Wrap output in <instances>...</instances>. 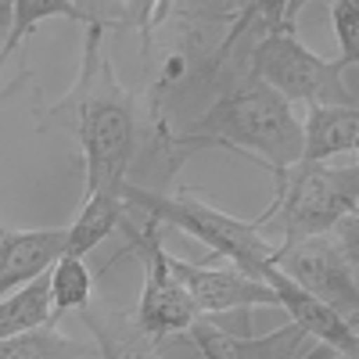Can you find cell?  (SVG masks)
<instances>
[{"instance_id":"obj_18","label":"cell","mask_w":359,"mask_h":359,"mask_svg":"<svg viewBox=\"0 0 359 359\" xmlns=\"http://www.w3.org/2000/svg\"><path fill=\"white\" fill-rule=\"evenodd\" d=\"M331 22H334L338 47H341L338 62L355 65L359 62V4L355 0H338V4H331Z\"/></svg>"},{"instance_id":"obj_14","label":"cell","mask_w":359,"mask_h":359,"mask_svg":"<svg viewBox=\"0 0 359 359\" xmlns=\"http://www.w3.org/2000/svg\"><path fill=\"white\" fill-rule=\"evenodd\" d=\"M118 11V4H72V0H15L11 11V33L0 50V69L8 65V57L18 50V43L33 33V29L47 18H76V22H90V25H108V18Z\"/></svg>"},{"instance_id":"obj_4","label":"cell","mask_w":359,"mask_h":359,"mask_svg":"<svg viewBox=\"0 0 359 359\" xmlns=\"http://www.w3.org/2000/svg\"><path fill=\"white\" fill-rule=\"evenodd\" d=\"M123 201L126 208H137V212L158 219L162 226H176V230L191 233L194 241L212 248L216 255H226L248 277H259L277 255V245L266 241V233L255 230V223L233 219L191 194H155V191L123 184Z\"/></svg>"},{"instance_id":"obj_7","label":"cell","mask_w":359,"mask_h":359,"mask_svg":"<svg viewBox=\"0 0 359 359\" xmlns=\"http://www.w3.org/2000/svg\"><path fill=\"white\" fill-rule=\"evenodd\" d=\"M123 226L130 230V241L144 255V294L133 320L147 334V341L158 348L169 334H187V327L198 320V309L169 266V252L162 248V223L144 216L140 230L130 219H123Z\"/></svg>"},{"instance_id":"obj_17","label":"cell","mask_w":359,"mask_h":359,"mask_svg":"<svg viewBox=\"0 0 359 359\" xmlns=\"http://www.w3.org/2000/svg\"><path fill=\"white\" fill-rule=\"evenodd\" d=\"M47 287H50V323H57V316L65 313H79L90 306V291H94V277L83 266V259L76 255H62L50 273H47Z\"/></svg>"},{"instance_id":"obj_21","label":"cell","mask_w":359,"mask_h":359,"mask_svg":"<svg viewBox=\"0 0 359 359\" xmlns=\"http://www.w3.org/2000/svg\"><path fill=\"white\" fill-rule=\"evenodd\" d=\"M18 86H22V76H18V79H15L11 86H4V90H0V104H4V101H8L11 94H15V90H18Z\"/></svg>"},{"instance_id":"obj_20","label":"cell","mask_w":359,"mask_h":359,"mask_svg":"<svg viewBox=\"0 0 359 359\" xmlns=\"http://www.w3.org/2000/svg\"><path fill=\"white\" fill-rule=\"evenodd\" d=\"M302 359H334V352L327 348V345H313V348H309V355H302Z\"/></svg>"},{"instance_id":"obj_15","label":"cell","mask_w":359,"mask_h":359,"mask_svg":"<svg viewBox=\"0 0 359 359\" xmlns=\"http://www.w3.org/2000/svg\"><path fill=\"white\" fill-rule=\"evenodd\" d=\"M126 219V201H123V187L118 191H97L86 194V205L79 208L76 223L69 226V241H65V255L83 259L86 252H94L108 233H115Z\"/></svg>"},{"instance_id":"obj_2","label":"cell","mask_w":359,"mask_h":359,"mask_svg":"<svg viewBox=\"0 0 359 359\" xmlns=\"http://www.w3.org/2000/svg\"><path fill=\"white\" fill-rule=\"evenodd\" d=\"M237 147L266 162L280 180L302 158V123L294 108L259 79H241L184 133V147Z\"/></svg>"},{"instance_id":"obj_6","label":"cell","mask_w":359,"mask_h":359,"mask_svg":"<svg viewBox=\"0 0 359 359\" xmlns=\"http://www.w3.org/2000/svg\"><path fill=\"white\" fill-rule=\"evenodd\" d=\"M355 259V216H348L331 233H316L287 248H277L273 269L352 323L359 309Z\"/></svg>"},{"instance_id":"obj_3","label":"cell","mask_w":359,"mask_h":359,"mask_svg":"<svg viewBox=\"0 0 359 359\" xmlns=\"http://www.w3.org/2000/svg\"><path fill=\"white\" fill-rule=\"evenodd\" d=\"M359 208V169L355 165H294L280 184L277 198L266 212L255 219V230H262L269 219L280 226V245L287 248L294 241H306L316 233H331L341 219L355 216Z\"/></svg>"},{"instance_id":"obj_19","label":"cell","mask_w":359,"mask_h":359,"mask_svg":"<svg viewBox=\"0 0 359 359\" xmlns=\"http://www.w3.org/2000/svg\"><path fill=\"white\" fill-rule=\"evenodd\" d=\"M11 11H15V0H0V36L4 40L11 33Z\"/></svg>"},{"instance_id":"obj_12","label":"cell","mask_w":359,"mask_h":359,"mask_svg":"<svg viewBox=\"0 0 359 359\" xmlns=\"http://www.w3.org/2000/svg\"><path fill=\"white\" fill-rule=\"evenodd\" d=\"M359 147V111L348 104H313L302 123V158L298 165H320Z\"/></svg>"},{"instance_id":"obj_5","label":"cell","mask_w":359,"mask_h":359,"mask_svg":"<svg viewBox=\"0 0 359 359\" xmlns=\"http://www.w3.org/2000/svg\"><path fill=\"white\" fill-rule=\"evenodd\" d=\"M345 62H323L320 54L306 50L291 25H269L262 40L252 47V79L280 94L287 104H348L355 108V94L345 83Z\"/></svg>"},{"instance_id":"obj_1","label":"cell","mask_w":359,"mask_h":359,"mask_svg":"<svg viewBox=\"0 0 359 359\" xmlns=\"http://www.w3.org/2000/svg\"><path fill=\"white\" fill-rule=\"evenodd\" d=\"M101 25H90L79 83L69 101L57 104V115L72 118V130L86 162V194L118 191L137 151V101L115 79L111 62L101 54Z\"/></svg>"},{"instance_id":"obj_13","label":"cell","mask_w":359,"mask_h":359,"mask_svg":"<svg viewBox=\"0 0 359 359\" xmlns=\"http://www.w3.org/2000/svg\"><path fill=\"white\" fill-rule=\"evenodd\" d=\"M79 320L94 334V348L101 359H155V345L137 327L133 313L108 309V306H86Z\"/></svg>"},{"instance_id":"obj_16","label":"cell","mask_w":359,"mask_h":359,"mask_svg":"<svg viewBox=\"0 0 359 359\" xmlns=\"http://www.w3.org/2000/svg\"><path fill=\"white\" fill-rule=\"evenodd\" d=\"M90 352H94V345L65 338L57 331V323H43L36 331H25V334L0 341V359H83Z\"/></svg>"},{"instance_id":"obj_10","label":"cell","mask_w":359,"mask_h":359,"mask_svg":"<svg viewBox=\"0 0 359 359\" xmlns=\"http://www.w3.org/2000/svg\"><path fill=\"white\" fill-rule=\"evenodd\" d=\"M69 226L0 233V298L50 273V266L65 255Z\"/></svg>"},{"instance_id":"obj_8","label":"cell","mask_w":359,"mask_h":359,"mask_svg":"<svg viewBox=\"0 0 359 359\" xmlns=\"http://www.w3.org/2000/svg\"><path fill=\"white\" fill-rule=\"evenodd\" d=\"M169 266L176 280L184 284V291L191 294V302L198 309V316H212V313H226V309H248V306H277V294L269 291L259 277H248L237 266H194L184 259H172Z\"/></svg>"},{"instance_id":"obj_9","label":"cell","mask_w":359,"mask_h":359,"mask_svg":"<svg viewBox=\"0 0 359 359\" xmlns=\"http://www.w3.org/2000/svg\"><path fill=\"white\" fill-rule=\"evenodd\" d=\"M259 280L277 294V306L291 313V323H294L306 338H316L320 345H327L334 355L355 359V327H352L345 316H338L334 309H327L320 298L306 294L298 284H291L284 273H277L273 262H269L262 273H259Z\"/></svg>"},{"instance_id":"obj_11","label":"cell","mask_w":359,"mask_h":359,"mask_svg":"<svg viewBox=\"0 0 359 359\" xmlns=\"http://www.w3.org/2000/svg\"><path fill=\"white\" fill-rule=\"evenodd\" d=\"M187 341L205 359H298V352L306 345V334L294 323H287L266 338H248V334H233L226 327L198 316L187 327Z\"/></svg>"}]
</instances>
